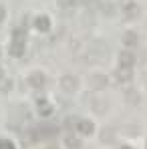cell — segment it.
Wrapping results in <instances>:
<instances>
[{
    "label": "cell",
    "instance_id": "6da1fadb",
    "mask_svg": "<svg viewBox=\"0 0 147 149\" xmlns=\"http://www.w3.org/2000/svg\"><path fill=\"white\" fill-rule=\"evenodd\" d=\"M63 89L67 93H75L77 91V79L75 77H65L63 79Z\"/></svg>",
    "mask_w": 147,
    "mask_h": 149
},
{
    "label": "cell",
    "instance_id": "7a4b0ae2",
    "mask_svg": "<svg viewBox=\"0 0 147 149\" xmlns=\"http://www.w3.org/2000/svg\"><path fill=\"white\" fill-rule=\"evenodd\" d=\"M79 131L83 135H91L93 133V123L91 121H79Z\"/></svg>",
    "mask_w": 147,
    "mask_h": 149
},
{
    "label": "cell",
    "instance_id": "3957f363",
    "mask_svg": "<svg viewBox=\"0 0 147 149\" xmlns=\"http://www.w3.org/2000/svg\"><path fill=\"white\" fill-rule=\"evenodd\" d=\"M113 137H115V131H113V129H103V131H101V139H103L105 143H111Z\"/></svg>",
    "mask_w": 147,
    "mask_h": 149
},
{
    "label": "cell",
    "instance_id": "277c9868",
    "mask_svg": "<svg viewBox=\"0 0 147 149\" xmlns=\"http://www.w3.org/2000/svg\"><path fill=\"white\" fill-rule=\"evenodd\" d=\"M30 85H32V87H42V85H45V77H42V74H32V79H30Z\"/></svg>",
    "mask_w": 147,
    "mask_h": 149
},
{
    "label": "cell",
    "instance_id": "5b68a950",
    "mask_svg": "<svg viewBox=\"0 0 147 149\" xmlns=\"http://www.w3.org/2000/svg\"><path fill=\"white\" fill-rule=\"evenodd\" d=\"M38 111H40V115H50V111H52V107H50L49 103H45V101H40V105H38Z\"/></svg>",
    "mask_w": 147,
    "mask_h": 149
},
{
    "label": "cell",
    "instance_id": "8992f818",
    "mask_svg": "<svg viewBox=\"0 0 147 149\" xmlns=\"http://www.w3.org/2000/svg\"><path fill=\"white\" fill-rule=\"evenodd\" d=\"M65 143H67L71 149H79V147H81V143H79V139H77V137H67V141H65Z\"/></svg>",
    "mask_w": 147,
    "mask_h": 149
},
{
    "label": "cell",
    "instance_id": "52a82bcc",
    "mask_svg": "<svg viewBox=\"0 0 147 149\" xmlns=\"http://www.w3.org/2000/svg\"><path fill=\"white\" fill-rule=\"evenodd\" d=\"M117 77H119V81H127V79L131 77V71H129V69H121Z\"/></svg>",
    "mask_w": 147,
    "mask_h": 149
},
{
    "label": "cell",
    "instance_id": "ba28073f",
    "mask_svg": "<svg viewBox=\"0 0 147 149\" xmlns=\"http://www.w3.org/2000/svg\"><path fill=\"white\" fill-rule=\"evenodd\" d=\"M105 83H107V81H105V77H101V74L93 79V87H105Z\"/></svg>",
    "mask_w": 147,
    "mask_h": 149
},
{
    "label": "cell",
    "instance_id": "9c48e42d",
    "mask_svg": "<svg viewBox=\"0 0 147 149\" xmlns=\"http://www.w3.org/2000/svg\"><path fill=\"white\" fill-rule=\"evenodd\" d=\"M121 61L125 67H129V65H133V56L131 54H121Z\"/></svg>",
    "mask_w": 147,
    "mask_h": 149
},
{
    "label": "cell",
    "instance_id": "30bf717a",
    "mask_svg": "<svg viewBox=\"0 0 147 149\" xmlns=\"http://www.w3.org/2000/svg\"><path fill=\"white\" fill-rule=\"evenodd\" d=\"M0 149H14V145H12L10 141H6V139H2V141H0Z\"/></svg>",
    "mask_w": 147,
    "mask_h": 149
},
{
    "label": "cell",
    "instance_id": "8fae6325",
    "mask_svg": "<svg viewBox=\"0 0 147 149\" xmlns=\"http://www.w3.org/2000/svg\"><path fill=\"white\" fill-rule=\"evenodd\" d=\"M125 40H127V42H129V45H133V42H135V36H133V34H129V36H127V38H125Z\"/></svg>",
    "mask_w": 147,
    "mask_h": 149
},
{
    "label": "cell",
    "instance_id": "7c38bea8",
    "mask_svg": "<svg viewBox=\"0 0 147 149\" xmlns=\"http://www.w3.org/2000/svg\"><path fill=\"white\" fill-rule=\"evenodd\" d=\"M49 149H56V147H54V145H52V147H49Z\"/></svg>",
    "mask_w": 147,
    "mask_h": 149
},
{
    "label": "cell",
    "instance_id": "4fadbf2b",
    "mask_svg": "<svg viewBox=\"0 0 147 149\" xmlns=\"http://www.w3.org/2000/svg\"><path fill=\"white\" fill-rule=\"evenodd\" d=\"M123 149H131V147H123Z\"/></svg>",
    "mask_w": 147,
    "mask_h": 149
},
{
    "label": "cell",
    "instance_id": "5bb4252c",
    "mask_svg": "<svg viewBox=\"0 0 147 149\" xmlns=\"http://www.w3.org/2000/svg\"><path fill=\"white\" fill-rule=\"evenodd\" d=\"M0 77H2V71H0Z\"/></svg>",
    "mask_w": 147,
    "mask_h": 149
}]
</instances>
